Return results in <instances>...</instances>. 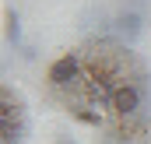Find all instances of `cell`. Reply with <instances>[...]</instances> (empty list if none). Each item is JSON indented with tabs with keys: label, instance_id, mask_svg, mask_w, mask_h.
I'll return each instance as SVG.
<instances>
[{
	"label": "cell",
	"instance_id": "5b68a950",
	"mask_svg": "<svg viewBox=\"0 0 151 144\" xmlns=\"http://www.w3.org/2000/svg\"><path fill=\"white\" fill-rule=\"evenodd\" d=\"M102 144H130V137H123V134H113V137H106Z\"/></svg>",
	"mask_w": 151,
	"mask_h": 144
},
{
	"label": "cell",
	"instance_id": "277c9868",
	"mask_svg": "<svg viewBox=\"0 0 151 144\" xmlns=\"http://www.w3.org/2000/svg\"><path fill=\"white\" fill-rule=\"evenodd\" d=\"M7 42L11 46L21 42V18H18V11H7Z\"/></svg>",
	"mask_w": 151,
	"mask_h": 144
},
{
	"label": "cell",
	"instance_id": "6da1fadb",
	"mask_svg": "<svg viewBox=\"0 0 151 144\" xmlns=\"http://www.w3.org/2000/svg\"><path fill=\"white\" fill-rule=\"evenodd\" d=\"M144 102H148V88L144 84H134V81H123L116 88V99H113V116L116 123H130L137 116H144Z\"/></svg>",
	"mask_w": 151,
	"mask_h": 144
},
{
	"label": "cell",
	"instance_id": "7a4b0ae2",
	"mask_svg": "<svg viewBox=\"0 0 151 144\" xmlns=\"http://www.w3.org/2000/svg\"><path fill=\"white\" fill-rule=\"evenodd\" d=\"M113 32H116V39H119L123 46L137 42V35L144 32V14H141L137 7H127V11H119V14L113 18Z\"/></svg>",
	"mask_w": 151,
	"mask_h": 144
},
{
	"label": "cell",
	"instance_id": "3957f363",
	"mask_svg": "<svg viewBox=\"0 0 151 144\" xmlns=\"http://www.w3.org/2000/svg\"><path fill=\"white\" fill-rule=\"evenodd\" d=\"M70 116H74L77 123H84V127H95V130L102 127V112H99V109H88V106H81V109H74Z\"/></svg>",
	"mask_w": 151,
	"mask_h": 144
},
{
	"label": "cell",
	"instance_id": "8992f818",
	"mask_svg": "<svg viewBox=\"0 0 151 144\" xmlns=\"http://www.w3.org/2000/svg\"><path fill=\"white\" fill-rule=\"evenodd\" d=\"M56 144H74V141H67V137H56Z\"/></svg>",
	"mask_w": 151,
	"mask_h": 144
}]
</instances>
